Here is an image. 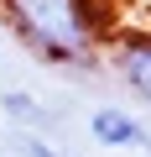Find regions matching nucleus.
I'll use <instances>...</instances> for the list:
<instances>
[{"label": "nucleus", "mask_w": 151, "mask_h": 157, "mask_svg": "<svg viewBox=\"0 0 151 157\" xmlns=\"http://www.w3.org/2000/svg\"><path fill=\"white\" fill-rule=\"evenodd\" d=\"M16 157H63V152L47 147L42 136H21V141H16Z\"/></svg>", "instance_id": "39448f33"}, {"label": "nucleus", "mask_w": 151, "mask_h": 157, "mask_svg": "<svg viewBox=\"0 0 151 157\" xmlns=\"http://www.w3.org/2000/svg\"><path fill=\"white\" fill-rule=\"evenodd\" d=\"M115 73H120V84H125L141 105H151V32L115 42Z\"/></svg>", "instance_id": "f03ea898"}, {"label": "nucleus", "mask_w": 151, "mask_h": 157, "mask_svg": "<svg viewBox=\"0 0 151 157\" xmlns=\"http://www.w3.org/2000/svg\"><path fill=\"white\" fill-rule=\"evenodd\" d=\"M0 105H5V115L21 121V126H47V110H42L26 89H5V94H0Z\"/></svg>", "instance_id": "20e7f679"}, {"label": "nucleus", "mask_w": 151, "mask_h": 157, "mask_svg": "<svg viewBox=\"0 0 151 157\" xmlns=\"http://www.w3.org/2000/svg\"><path fill=\"white\" fill-rule=\"evenodd\" d=\"M0 16L52 68H84L110 26V11L99 0H0Z\"/></svg>", "instance_id": "f257e3e1"}, {"label": "nucleus", "mask_w": 151, "mask_h": 157, "mask_svg": "<svg viewBox=\"0 0 151 157\" xmlns=\"http://www.w3.org/2000/svg\"><path fill=\"white\" fill-rule=\"evenodd\" d=\"M89 136L99 147H146V126L130 110H120V105H99L89 115Z\"/></svg>", "instance_id": "7ed1b4c3"}]
</instances>
